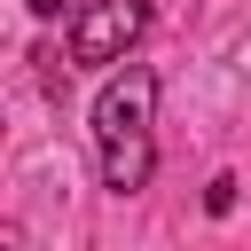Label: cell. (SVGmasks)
I'll return each mask as SVG.
<instances>
[{"instance_id": "6da1fadb", "label": "cell", "mask_w": 251, "mask_h": 251, "mask_svg": "<svg viewBox=\"0 0 251 251\" xmlns=\"http://www.w3.org/2000/svg\"><path fill=\"white\" fill-rule=\"evenodd\" d=\"M149 126H157V71H141V63L110 71V86L94 94V157H102L110 196L149 188V173H157V133Z\"/></svg>"}, {"instance_id": "7a4b0ae2", "label": "cell", "mask_w": 251, "mask_h": 251, "mask_svg": "<svg viewBox=\"0 0 251 251\" xmlns=\"http://www.w3.org/2000/svg\"><path fill=\"white\" fill-rule=\"evenodd\" d=\"M149 31V0H78L71 16V63H126L133 39Z\"/></svg>"}, {"instance_id": "3957f363", "label": "cell", "mask_w": 251, "mask_h": 251, "mask_svg": "<svg viewBox=\"0 0 251 251\" xmlns=\"http://www.w3.org/2000/svg\"><path fill=\"white\" fill-rule=\"evenodd\" d=\"M204 204H212V212H235V180H227V173H220V180H212V188H204Z\"/></svg>"}, {"instance_id": "277c9868", "label": "cell", "mask_w": 251, "mask_h": 251, "mask_svg": "<svg viewBox=\"0 0 251 251\" xmlns=\"http://www.w3.org/2000/svg\"><path fill=\"white\" fill-rule=\"evenodd\" d=\"M31 16H63V0H31Z\"/></svg>"}]
</instances>
